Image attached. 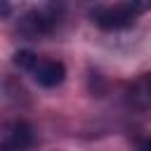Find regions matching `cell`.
I'll list each match as a JSON object with an SVG mask.
<instances>
[{
	"instance_id": "obj_3",
	"label": "cell",
	"mask_w": 151,
	"mask_h": 151,
	"mask_svg": "<svg viewBox=\"0 0 151 151\" xmlns=\"http://www.w3.org/2000/svg\"><path fill=\"white\" fill-rule=\"evenodd\" d=\"M61 17V9L54 7V5H45V7H35L31 12H26L19 21V28L21 33L35 38V35H47L52 33L57 26H59V19Z\"/></svg>"
},
{
	"instance_id": "obj_1",
	"label": "cell",
	"mask_w": 151,
	"mask_h": 151,
	"mask_svg": "<svg viewBox=\"0 0 151 151\" xmlns=\"http://www.w3.org/2000/svg\"><path fill=\"white\" fill-rule=\"evenodd\" d=\"M151 5L149 2H116V5H97L90 9L92 21L104 31H123L132 26Z\"/></svg>"
},
{
	"instance_id": "obj_2",
	"label": "cell",
	"mask_w": 151,
	"mask_h": 151,
	"mask_svg": "<svg viewBox=\"0 0 151 151\" xmlns=\"http://www.w3.org/2000/svg\"><path fill=\"white\" fill-rule=\"evenodd\" d=\"M14 64L24 71L31 73V78L42 85V87H57L64 83L66 78V68L61 61L57 59H45V57H38L35 52H28V50H21L14 54Z\"/></svg>"
},
{
	"instance_id": "obj_5",
	"label": "cell",
	"mask_w": 151,
	"mask_h": 151,
	"mask_svg": "<svg viewBox=\"0 0 151 151\" xmlns=\"http://www.w3.org/2000/svg\"><path fill=\"white\" fill-rule=\"evenodd\" d=\"M130 97H132V101H134L139 109H149V111H151V71H149L142 80L134 83Z\"/></svg>"
},
{
	"instance_id": "obj_6",
	"label": "cell",
	"mask_w": 151,
	"mask_h": 151,
	"mask_svg": "<svg viewBox=\"0 0 151 151\" xmlns=\"http://www.w3.org/2000/svg\"><path fill=\"white\" fill-rule=\"evenodd\" d=\"M137 151H151V134L149 137H142L137 142Z\"/></svg>"
},
{
	"instance_id": "obj_4",
	"label": "cell",
	"mask_w": 151,
	"mask_h": 151,
	"mask_svg": "<svg viewBox=\"0 0 151 151\" xmlns=\"http://www.w3.org/2000/svg\"><path fill=\"white\" fill-rule=\"evenodd\" d=\"M33 142V132L28 123L24 120H12L0 125V151H24Z\"/></svg>"
}]
</instances>
